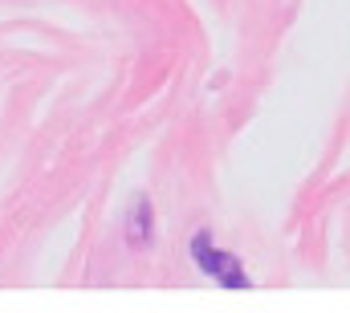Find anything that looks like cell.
Segmentation results:
<instances>
[{
    "label": "cell",
    "instance_id": "6da1fadb",
    "mask_svg": "<svg viewBox=\"0 0 350 313\" xmlns=\"http://www.w3.org/2000/svg\"><path fill=\"white\" fill-rule=\"evenodd\" d=\"M191 260H196L208 277H216L224 289H249V285H253V281L245 277V269H241L228 252H216V248H212V232L191 236Z\"/></svg>",
    "mask_w": 350,
    "mask_h": 313
},
{
    "label": "cell",
    "instance_id": "7a4b0ae2",
    "mask_svg": "<svg viewBox=\"0 0 350 313\" xmlns=\"http://www.w3.org/2000/svg\"><path fill=\"white\" fill-rule=\"evenodd\" d=\"M151 224H155L151 200H147V195H135L131 220H126V244H131V248H147V244H151Z\"/></svg>",
    "mask_w": 350,
    "mask_h": 313
}]
</instances>
